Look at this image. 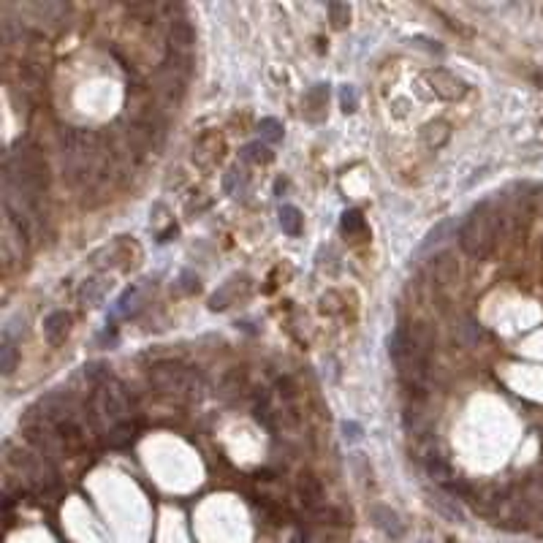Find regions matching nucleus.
Segmentation results:
<instances>
[{
    "mask_svg": "<svg viewBox=\"0 0 543 543\" xmlns=\"http://www.w3.org/2000/svg\"><path fill=\"white\" fill-rule=\"evenodd\" d=\"M225 190H228L231 196H239V193L245 190V177H242L239 168H231V171L225 174Z\"/></svg>",
    "mask_w": 543,
    "mask_h": 543,
    "instance_id": "bb28decb",
    "label": "nucleus"
},
{
    "mask_svg": "<svg viewBox=\"0 0 543 543\" xmlns=\"http://www.w3.org/2000/svg\"><path fill=\"white\" fill-rule=\"evenodd\" d=\"M8 462L19 470V476L36 489V491H52L60 481H57V467L52 459H44L38 454L30 451H16L14 456H8Z\"/></svg>",
    "mask_w": 543,
    "mask_h": 543,
    "instance_id": "39448f33",
    "label": "nucleus"
},
{
    "mask_svg": "<svg viewBox=\"0 0 543 543\" xmlns=\"http://www.w3.org/2000/svg\"><path fill=\"white\" fill-rule=\"evenodd\" d=\"M370 519L375 522L378 530H383V533H386L388 538H394V541H399V538L405 535V524H402L399 513L391 511V508H386V505H375V508L370 511Z\"/></svg>",
    "mask_w": 543,
    "mask_h": 543,
    "instance_id": "1a4fd4ad",
    "label": "nucleus"
},
{
    "mask_svg": "<svg viewBox=\"0 0 543 543\" xmlns=\"http://www.w3.org/2000/svg\"><path fill=\"white\" fill-rule=\"evenodd\" d=\"M356 104H359L356 90L353 87H342V107H345V111H356Z\"/></svg>",
    "mask_w": 543,
    "mask_h": 543,
    "instance_id": "7c9ffc66",
    "label": "nucleus"
},
{
    "mask_svg": "<svg viewBox=\"0 0 543 543\" xmlns=\"http://www.w3.org/2000/svg\"><path fill=\"white\" fill-rule=\"evenodd\" d=\"M242 158L250 163H267V161H272V153L264 147V144H250V147H245Z\"/></svg>",
    "mask_w": 543,
    "mask_h": 543,
    "instance_id": "393cba45",
    "label": "nucleus"
},
{
    "mask_svg": "<svg viewBox=\"0 0 543 543\" xmlns=\"http://www.w3.org/2000/svg\"><path fill=\"white\" fill-rule=\"evenodd\" d=\"M68 329H71V315H68V313H52V315L44 321V337H47L52 345H60V342L68 337Z\"/></svg>",
    "mask_w": 543,
    "mask_h": 543,
    "instance_id": "2eb2a0df",
    "label": "nucleus"
},
{
    "mask_svg": "<svg viewBox=\"0 0 543 543\" xmlns=\"http://www.w3.org/2000/svg\"><path fill=\"white\" fill-rule=\"evenodd\" d=\"M342 434H345L348 443H356V440H362V427L356 421H345L342 424Z\"/></svg>",
    "mask_w": 543,
    "mask_h": 543,
    "instance_id": "c756f323",
    "label": "nucleus"
},
{
    "mask_svg": "<svg viewBox=\"0 0 543 543\" xmlns=\"http://www.w3.org/2000/svg\"><path fill=\"white\" fill-rule=\"evenodd\" d=\"M427 272H430V280H432L434 285H451V282L459 280L462 267H459V258H456L454 253L443 250V253H437V256L430 258Z\"/></svg>",
    "mask_w": 543,
    "mask_h": 543,
    "instance_id": "423d86ee",
    "label": "nucleus"
},
{
    "mask_svg": "<svg viewBox=\"0 0 543 543\" xmlns=\"http://www.w3.org/2000/svg\"><path fill=\"white\" fill-rule=\"evenodd\" d=\"M454 228H456V220H454V217H445V220H440L432 231L424 236V242H421V253H430L432 247L443 245V242H445V239L454 234Z\"/></svg>",
    "mask_w": 543,
    "mask_h": 543,
    "instance_id": "dca6fc26",
    "label": "nucleus"
},
{
    "mask_svg": "<svg viewBox=\"0 0 543 543\" xmlns=\"http://www.w3.org/2000/svg\"><path fill=\"white\" fill-rule=\"evenodd\" d=\"M185 85H188V79L182 74H177V71H171L166 65L158 68V93H161L168 104H179L182 101Z\"/></svg>",
    "mask_w": 543,
    "mask_h": 543,
    "instance_id": "0eeeda50",
    "label": "nucleus"
},
{
    "mask_svg": "<svg viewBox=\"0 0 543 543\" xmlns=\"http://www.w3.org/2000/svg\"><path fill=\"white\" fill-rule=\"evenodd\" d=\"M14 370H16V345L11 340H3V348H0V373H3V378H8Z\"/></svg>",
    "mask_w": 543,
    "mask_h": 543,
    "instance_id": "aec40b11",
    "label": "nucleus"
},
{
    "mask_svg": "<svg viewBox=\"0 0 543 543\" xmlns=\"http://www.w3.org/2000/svg\"><path fill=\"white\" fill-rule=\"evenodd\" d=\"M101 282L98 280H90V282H85V288H82V302L85 304H96L98 299H101Z\"/></svg>",
    "mask_w": 543,
    "mask_h": 543,
    "instance_id": "c85d7f7f",
    "label": "nucleus"
},
{
    "mask_svg": "<svg viewBox=\"0 0 543 543\" xmlns=\"http://www.w3.org/2000/svg\"><path fill=\"white\" fill-rule=\"evenodd\" d=\"M150 386L161 394H171V397H190L196 399L204 388V380L196 370L179 364V362H158L150 370Z\"/></svg>",
    "mask_w": 543,
    "mask_h": 543,
    "instance_id": "7ed1b4c3",
    "label": "nucleus"
},
{
    "mask_svg": "<svg viewBox=\"0 0 543 543\" xmlns=\"http://www.w3.org/2000/svg\"><path fill=\"white\" fill-rule=\"evenodd\" d=\"M430 79H432L434 93L440 98H445V101H454V98L465 96V82L456 74H451V71H434Z\"/></svg>",
    "mask_w": 543,
    "mask_h": 543,
    "instance_id": "9d476101",
    "label": "nucleus"
},
{
    "mask_svg": "<svg viewBox=\"0 0 543 543\" xmlns=\"http://www.w3.org/2000/svg\"><path fill=\"white\" fill-rule=\"evenodd\" d=\"M500 239V215H491L487 210H478L459 225V245L470 258H487L491 256L494 245Z\"/></svg>",
    "mask_w": 543,
    "mask_h": 543,
    "instance_id": "f257e3e1",
    "label": "nucleus"
},
{
    "mask_svg": "<svg viewBox=\"0 0 543 543\" xmlns=\"http://www.w3.org/2000/svg\"><path fill=\"white\" fill-rule=\"evenodd\" d=\"M299 494H302V500H304L310 508H318L321 500H324V487H321V481H318L315 476L304 473V476L299 478Z\"/></svg>",
    "mask_w": 543,
    "mask_h": 543,
    "instance_id": "f3484780",
    "label": "nucleus"
},
{
    "mask_svg": "<svg viewBox=\"0 0 543 543\" xmlns=\"http://www.w3.org/2000/svg\"><path fill=\"white\" fill-rule=\"evenodd\" d=\"M93 416L104 427V434L109 430L122 427V424H131V399H128L122 383L109 378L101 386H96V394H93Z\"/></svg>",
    "mask_w": 543,
    "mask_h": 543,
    "instance_id": "f03ea898",
    "label": "nucleus"
},
{
    "mask_svg": "<svg viewBox=\"0 0 543 543\" xmlns=\"http://www.w3.org/2000/svg\"><path fill=\"white\" fill-rule=\"evenodd\" d=\"M166 41H168V52L190 54V49H193V27H190V22L188 19H174L168 25Z\"/></svg>",
    "mask_w": 543,
    "mask_h": 543,
    "instance_id": "6e6552de",
    "label": "nucleus"
},
{
    "mask_svg": "<svg viewBox=\"0 0 543 543\" xmlns=\"http://www.w3.org/2000/svg\"><path fill=\"white\" fill-rule=\"evenodd\" d=\"M329 16H331V25L337 30H342L351 22V5L348 3H329Z\"/></svg>",
    "mask_w": 543,
    "mask_h": 543,
    "instance_id": "4be33fe9",
    "label": "nucleus"
},
{
    "mask_svg": "<svg viewBox=\"0 0 543 543\" xmlns=\"http://www.w3.org/2000/svg\"><path fill=\"white\" fill-rule=\"evenodd\" d=\"M454 340H456V345H462V348H476V345L484 340V326L478 324L476 318L465 315L459 324L454 326Z\"/></svg>",
    "mask_w": 543,
    "mask_h": 543,
    "instance_id": "f8f14e48",
    "label": "nucleus"
},
{
    "mask_svg": "<svg viewBox=\"0 0 543 543\" xmlns=\"http://www.w3.org/2000/svg\"><path fill=\"white\" fill-rule=\"evenodd\" d=\"M258 131H261V139H264V142H280V139H282V125H280L274 117L261 120Z\"/></svg>",
    "mask_w": 543,
    "mask_h": 543,
    "instance_id": "5701e85b",
    "label": "nucleus"
},
{
    "mask_svg": "<svg viewBox=\"0 0 543 543\" xmlns=\"http://www.w3.org/2000/svg\"><path fill=\"white\" fill-rule=\"evenodd\" d=\"M131 437H133V427H131V424H122V427H117V430H109L107 443L111 448H120V445L131 443Z\"/></svg>",
    "mask_w": 543,
    "mask_h": 543,
    "instance_id": "b1692460",
    "label": "nucleus"
},
{
    "mask_svg": "<svg viewBox=\"0 0 543 543\" xmlns=\"http://www.w3.org/2000/svg\"><path fill=\"white\" fill-rule=\"evenodd\" d=\"M405 334H408V342H410L416 351L427 353V356H430V351L434 348V342H437V337H434V331L430 324H413L410 329H405Z\"/></svg>",
    "mask_w": 543,
    "mask_h": 543,
    "instance_id": "4468645a",
    "label": "nucleus"
},
{
    "mask_svg": "<svg viewBox=\"0 0 543 543\" xmlns=\"http://www.w3.org/2000/svg\"><path fill=\"white\" fill-rule=\"evenodd\" d=\"M33 11H36L38 19H44V22H60V19L68 14V5H65V3H52V0H47V3H36Z\"/></svg>",
    "mask_w": 543,
    "mask_h": 543,
    "instance_id": "6ab92c4d",
    "label": "nucleus"
},
{
    "mask_svg": "<svg viewBox=\"0 0 543 543\" xmlns=\"http://www.w3.org/2000/svg\"><path fill=\"white\" fill-rule=\"evenodd\" d=\"M430 505H432L445 522H451V524H462V522H465L462 505H459L456 497L448 494V491H434V494H430Z\"/></svg>",
    "mask_w": 543,
    "mask_h": 543,
    "instance_id": "9b49d317",
    "label": "nucleus"
},
{
    "mask_svg": "<svg viewBox=\"0 0 543 543\" xmlns=\"http://www.w3.org/2000/svg\"><path fill=\"white\" fill-rule=\"evenodd\" d=\"M25 437L33 445V454L44 456V459H63L68 454V445L63 440V434L54 430L49 421H44L41 416H36L33 410L25 419Z\"/></svg>",
    "mask_w": 543,
    "mask_h": 543,
    "instance_id": "20e7f679",
    "label": "nucleus"
},
{
    "mask_svg": "<svg viewBox=\"0 0 543 543\" xmlns=\"http://www.w3.org/2000/svg\"><path fill=\"white\" fill-rule=\"evenodd\" d=\"M342 231L345 234H364V217L359 212H345L342 215Z\"/></svg>",
    "mask_w": 543,
    "mask_h": 543,
    "instance_id": "a878e982",
    "label": "nucleus"
},
{
    "mask_svg": "<svg viewBox=\"0 0 543 543\" xmlns=\"http://www.w3.org/2000/svg\"><path fill=\"white\" fill-rule=\"evenodd\" d=\"M424 142L430 144V147H440V144H445V139H448V125L445 122H432V125H427L424 128Z\"/></svg>",
    "mask_w": 543,
    "mask_h": 543,
    "instance_id": "412c9836",
    "label": "nucleus"
},
{
    "mask_svg": "<svg viewBox=\"0 0 543 543\" xmlns=\"http://www.w3.org/2000/svg\"><path fill=\"white\" fill-rule=\"evenodd\" d=\"M280 228L288 236H299L302 234V212L296 207H291V204L280 207Z\"/></svg>",
    "mask_w": 543,
    "mask_h": 543,
    "instance_id": "a211bd4d",
    "label": "nucleus"
},
{
    "mask_svg": "<svg viewBox=\"0 0 543 543\" xmlns=\"http://www.w3.org/2000/svg\"><path fill=\"white\" fill-rule=\"evenodd\" d=\"M424 467H427V473L432 476L434 484H440V487H451L454 484V473H451V467H448V462L440 456V454H434L430 451L427 456H424Z\"/></svg>",
    "mask_w": 543,
    "mask_h": 543,
    "instance_id": "ddd939ff",
    "label": "nucleus"
},
{
    "mask_svg": "<svg viewBox=\"0 0 543 543\" xmlns=\"http://www.w3.org/2000/svg\"><path fill=\"white\" fill-rule=\"evenodd\" d=\"M242 386H245V375L239 370H231L223 375V394H236Z\"/></svg>",
    "mask_w": 543,
    "mask_h": 543,
    "instance_id": "cd10ccee",
    "label": "nucleus"
}]
</instances>
